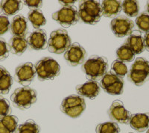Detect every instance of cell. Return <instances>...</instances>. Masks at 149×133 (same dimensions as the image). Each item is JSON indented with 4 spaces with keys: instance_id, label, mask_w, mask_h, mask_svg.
<instances>
[{
    "instance_id": "obj_1",
    "label": "cell",
    "mask_w": 149,
    "mask_h": 133,
    "mask_svg": "<svg viewBox=\"0 0 149 133\" xmlns=\"http://www.w3.org/2000/svg\"><path fill=\"white\" fill-rule=\"evenodd\" d=\"M108 68L107 60L98 55L90 57L82 66L86 77L92 81L98 80L107 74Z\"/></svg>"
},
{
    "instance_id": "obj_2",
    "label": "cell",
    "mask_w": 149,
    "mask_h": 133,
    "mask_svg": "<svg viewBox=\"0 0 149 133\" xmlns=\"http://www.w3.org/2000/svg\"><path fill=\"white\" fill-rule=\"evenodd\" d=\"M78 12L81 20L90 25L99 22L102 16V6L97 1H84L80 3Z\"/></svg>"
},
{
    "instance_id": "obj_3",
    "label": "cell",
    "mask_w": 149,
    "mask_h": 133,
    "mask_svg": "<svg viewBox=\"0 0 149 133\" xmlns=\"http://www.w3.org/2000/svg\"><path fill=\"white\" fill-rule=\"evenodd\" d=\"M34 67L38 79L40 81L53 79L59 75L61 71L59 64L54 59L49 57L40 60Z\"/></svg>"
},
{
    "instance_id": "obj_4",
    "label": "cell",
    "mask_w": 149,
    "mask_h": 133,
    "mask_svg": "<svg viewBox=\"0 0 149 133\" xmlns=\"http://www.w3.org/2000/svg\"><path fill=\"white\" fill-rule=\"evenodd\" d=\"M13 104L20 109H28L37 101L36 90L28 86L19 88L10 97Z\"/></svg>"
},
{
    "instance_id": "obj_5",
    "label": "cell",
    "mask_w": 149,
    "mask_h": 133,
    "mask_svg": "<svg viewBox=\"0 0 149 133\" xmlns=\"http://www.w3.org/2000/svg\"><path fill=\"white\" fill-rule=\"evenodd\" d=\"M47 44L48 50L50 52L61 54L71 46L72 41L66 30L58 29L51 33Z\"/></svg>"
},
{
    "instance_id": "obj_6",
    "label": "cell",
    "mask_w": 149,
    "mask_h": 133,
    "mask_svg": "<svg viewBox=\"0 0 149 133\" xmlns=\"http://www.w3.org/2000/svg\"><path fill=\"white\" fill-rule=\"evenodd\" d=\"M86 108L85 100L78 95H70L62 101L61 110L70 118H78Z\"/></svg>"
},
{
    "instance_id": "obj_7",
    "label": "cell",
    "mask_w": 149,
    "mask_h": 133,
    "mask_svg": "<svg viewBox=\"0 0 149 133\" xmlns=\"http://www.w3.org/2000/svg\"><path fill=\"white\" fill-rule=\"evenodd\" d=\"M54 20L65 28L75 25L79 20V15L76 8L74 6H64L58 11L54 12L52 15Z\"/></svg>"
},
{
    "instance_id": "obj_8",
    "label": "cell",
    "mask_w": 149,
    "mask_h": 133,
    "mask_svg": "<svg viewBox=\"0 0 149 133\" xmlns=\"http://www.w3.org/2000/svg\"><path fill=\"white\" fill-rule=\"evenodd\" d=\"M100 86L109 94L119 95L123 93L124 81L113 72H109L102 77Z\"/></svg>"
},
{
    "instance_id": "obj_9",
    "label": "cell",
    "mask_w": 149,
    "mask_h": 133,
    "mask_svg": "<svg viewBox=\"0 0 149 133\" xmlns=\"http://www.w3.org/2000/svg\"><path fill=\"white\" fill-rule=\"evenodd\" d=\"M112 32L118 38L130 35L134 27V22L125 16L114 18L110 22Z\"/></svg>"
},
{
    "instance_id": "obj_10",
    "label": "cell",
    "mask_w": 149,
    "mask_h": 133,
    "mask_svg": "<svg viewBox=\"0 0 149 133\" xmlns=\"http://www.w3.org/2000/svg\"><path fill=\"white\" fill-rule=\"evenodd\" d=\"M109 118L111 120L116 123L127 124L130 120V111L126 109L122 101H114L110 106L108 110Z\"/></svg>"
},
{
    "instance_id": "obj_11",
    "label": "cell",
    "mask_w": 149,
    "mask_h": 133,
    "mask_svg": "<svg viewBox=\"0 0 149 133\" xmlns=\"http://www.w3.org/2000/svg\"><path fill=\"white\" fill-rule=\"evenodd\" d=\"M36 75L35 67L31 62H26L16 68L15 80L24 86H28L32 82Z\"/></svg>"
},
{
    "instance_id": "obj_12",
    "label": "cell",
    "mask_w": 149,
    "mask_h": 133,
    "mask_svg": "<svg viewBox=\"0 0 149 133\" xmlns=\"http://www.w3.org/2000/svg\"><path fill=\"white\" fill-rule=\"evenodd\" d=\"M86 56V50L78 43L71 44L67 50L65 52L64 58L69 64L72 66H78L84 62Z\"/></svg>"
},
{
    "instance_id": "obj_13",
    "label": "cell",
    "mask_w": 149,
    "mask_h": 133,
    "mask_svg": "<svg viewBox=\"0 0 149 133\" xmlns=\"http://www.w3.org/2000/svg\"><path fill=\"white\" fill-rule=\"evenodd\" d=\"M27 43L32 50H45L47 46V35L45 30L37 29L31 33L28 38Z\"/></svg>"
},
{
    "instance_id": "obj_14",
    "label": "cell",
    "mask_w": 149,
    "mask_h": 133,
    "mask_svg": "<svg viewBox=\"0 0 149 133\" xmlns=\"http://www.w3.org/2000/svg\"><path fill=\"white\" fill-rule=\"evenodd\" d=\"M76 91L81 97L93 99L100 93V86L96 81L90 80L77 86Z\"/></svg>"
},
{
    "instance_id": "obj_15",
    "label": "cell",
    "mask_w": 149,
    "mask_h": 133,
    "mask_svg": "<svg viewBox=\"0 0 149 133\" xmlns=\"http://www.w3.org/2000/svg\"><path fill=\"white\" fill-rule=\"evenodd\" d=\"M125 44L132 50L135 55L140 54L145 50L144 40L142 38V33L137 30L131 32L126 41Z\"/></svg>"
},
{
    "instance_id": "obj_16",
    "label": "cell",
    "mask_w": 149,
    "mask_h": 133,
    "mask_svg": "<svg viewBox=\"0 0 149 133\" xmlns=\"http://www.w3.org/2000/svg\"><path fill=\"white\" fill-rule=\"evenodd\" d=\"M129 124L131 128L138 132H144L149 128V113L131 114Z\"/></svg>"
},
{
    "instance_id": "obj_17",
    "label": "cell",
    "mask_w": 149,
    "mask_h": 133,
    "mask_svg": "<svg viewBox=\"0 0 149 133\" xmlns=\"http://www.w3.org/2000/svg\"><path fill=\"white\" fill-rule=\"evenodd\" d=\"M10 30L14 36L25 38L28 32V22L26 17L22 15L14 17L10 24Z\"/></svg>"
},
{
    "instance_id": "obj_18",
    "label": "cell",
    "mask_w": 149,
    "mask_h": 133,
    "mask_svg": "<svg viewBox=\"0 0 149 133\" xmlns=\"http://www.w3.org/2000/svg\"><path fill=\"white\" fill-rule=\"evenodd\" d=\"M102 10V16L106 17H113L121 12L122 2L115 0H105L101 5Z\"/></svg>"
},
{
    "instance_id": "obj_19",
    "label": "cell",
    "mask_w": 149,
    "mask_h": 133,
    "mask_svg": "<svg viewBox=\"0 0 149 133\" xmlns=\"http://www.w3.org/2000/svg\"><path fill=\"white\" fill-rule=\"evenodd\" d=\"M18 118L8 115L0 119V133H15L18 128Z\"/></svg>"
},
{
    "instance_id": "obj_20",
    "label": "cell",
    "mask_w": 149,
    "mask_h": 133,
    "mask_svg": "<svg viewBox=\"0 0 149 133\" xmlns=\"http://www.w3.org/2000/svg\"><path fill=\"white\" fill-rule=\"evenodd\" d=\"M27 40L22 37L14 36L9 42L10 51L15 55H22V53L27 50Z\"/></svg>"
},
{
    "instance_id": "obj_21",
    "label": "cell",
    "mask_w": 149,
    "mask_h": 133,
    "mask_svg": "<svg viewBox=\"0 0 149 133\" xmlns=\"http://www.w3.org/2000/svg\"><path fill=\"white\" fill-rule=\"evenodd\" d=\"M2 10L8 16L14 15L22 8V2L18 0H7L1 2Z\"/></svg>"
},
{
    "instance_id": "obj_22",
    "label": "cell",
    "mask_w": 149,
    "mask_h": 133,
    "mask_svg": "<svg viewBox=\"0 0 149 133\" xmlns=\"http://www.w3.org/2000/svg\"><path fill=\"white\" fill-rule=\"evenodd\" d=\"M128 79L136 86H142L149 80V74L141 70H130L127 75Z\"/></svg>"
},
{
    "instance_id": "obj_23",
    "label": "cell",
    "mask_w": 149,
    "mask_h": 133,
    "mask_svg": "<svg viewBox=\"0 0 149 133\" xmlns=\"http://www.w3.org/2000/svg\"><path fill=\"white\" fill-rule=\"evenodd\" d=\"M28 17L34 28L37 29H40V27L41 26H45L46 23V18L42 14V12L40 9L30 10L28 14Z\"/></svg>"
},
{
    "instance_id": "obj_24",
    "label": "cell",
    "mask_w": 149,
    "mask_h": 133,
    "mask_svg": "<svg viewBox=\"0 0 149 133\" xmlns=\"http://www.w3.org/2000/svg\"><path fill=\"white\" fill-rule=\"evenodd\" d=\"M122 9L128 17H135L139 14V5L137 1L126 0L122 3Z\"/></svg>"
},
{
    "instance_id": "obj_25",
    "label": "cell",
    "mask_w": 149,
    "mask_h": 133,
    "mask_svg": "<svg viewBox=\"0 0 149 133\" xmlns=\"http://www.w3.org/2000/svg\"><path fill=\"white\" fill-rule=\"evenodd\" d=\"M116 55L118 57V60L124 63L132 62L135 56V54L132 51V50L125 43L117 50Z\"/></svg>"
},
{
    "instance_id": "obj_26",
    "label": "cell",
    "mask_w": 149,
    "mask_h": 133,
    "mask_svg": "<svg viewBox=\"0 0 149 133\" xmlns=\"http://www.w3.org/2000/svg\"><path fill=\"white\" fill-rule=\"evenodd\" d=\"M16 133H40V126L31 120L19 125Z\"/></svg>"
},
{
    "instance_id": "obj_27",
    "label": "cell",
    "mask_w": 149,
    "mask_h": 133,
    "mask_svg": "<svg viewBox=\"0 0 149 133\" xmlns=\"http://www.w3.org/2000/svg\"><path fill=\"white\" fill-rule=\"evenodd\" d=\"M96 133H119L120 128L119 125L114 122H107L100 123L96 126Z\"/></svg>"
},
{
    "instance_id": "obj_28",
    "label": "cell",
    "mask_w": 149,
    "mask_h": 133,
    "mask_svg": "<svg viewBox=\"0 0 149 133\" xmlns=\"http://www.w3.org/2000/svg\"><path fill=\"white\" fill-rule=\"evenodd\" d=\"M13 78L8 71L0 78V94H8L11 88Z\"/></svg>"
},
{
    "instance_id": "obj_29",
    "label": "cell",
    "mask_w": 149,
    "mask_h": 133,
    "mask_svg": "<svg viewBox=\"0 0 149 133\" xmlns=\"http://www.w3.org/2000/svg\"><path fill=\"white\" fill-rule=\"evenodd\" d=\"M112 72L114 74L117 75L119 77H123L127 74L128 70H127V66L124 62H121L119 60H115L111 66Z\"/></svg>"
},
{
    "instance_id": "obj_30",
    "label": "cell",
    "mask_w": 149,
    "mask_h": 133,
    "mask_svg": "<svg viewBox=\"0 0 149 133\" xmlns=\"http://www.w3.org/2000/svg\"><path fill=\"white\" fill-rule=\"evenodd\" d=\"M136 24L141 32H149V14L146 12L139 14L136 19Z\"/></svg>"
},
{
    "instance_id": "obj_31",
    "label": "cell",
    "mask_w": 149,
    "mask_h": 133,
    "mask_svg": "<svg viewBox=\"0 0 149 133\" xmlns=\"http://www.w3.org/2000/svg\"><path fill=\"white\" fill-rule=\"evenodd\" d=\"M130 70H141L149 74V62L143 58H137L131 66Z\"/></svg>"
},
{
    "instance_id": "obj_32",
    "label": "cell",
    "mask_w": 149,
    "mask_h": 133,
    "mask_svg": "<svg viewBox=\"0 0 149 133\" xmlns=\"http://www.w3.org/2000/svg\"><path fill=\"white\" fill-rule=\"evenodd\" d=\"M11 112L10 103L6 99L0 96V119L8 116Z\"/></svg>"
},
{
    "instance_id": "obj_33",
    "label": "cell",
    "mask_w": 149,
    "mask_h": 133,
    "mask_svg": "<svg viewBox=\"0 0 149 133\" xmlns=\"http://www.w3.org/2000/svg\"><path fill=\"white\" fill-rule=\"evenodd\" d=\"M10 48L7 42L2 38H0V61L7 58L9 55Z\"/></svg>"
},
{
    "instance_id": "obj_34",
    "label": "cell",
    "mask_w": 149,
    "mask_h": 133,
    "mask_svg": "<svg viewBox=\"0 0 149 133\" xmlns=\"http://www.w3.org/2000/svg\"><path fill=\"white\" fill-rule=\"evenodd\" d=\"M10 27V21L6 16H0V35L7 32Z\"/></svg>"
},
{
    "instance_id": "obj_35",
    "label": "cell",
    "mask_w": 149,
    "mask_h": 133,
    "mask_svg": "<svg viewBox=\"0 0 149 133\" xmlns=\"http://www.w3.org/2000/svg\"><path fill=\"white\" fill-rule=\"evenodd\" d=\"M24 2L29 8L32 10L40 8L42 5V1H40V0H26Z\"/></svg>"
},
{
    "instance_id": "obj_36",
    "label": "cell",
    "mask_w": 149,
    "mask_h": 133,
    "mask_svg": "<svg viewBox=\"0 0 149 133\" xmlns=\"http://www.w3.org/2000/svg\"><path fill=\"white\" fill-rule=\"evenodd\" d=\"M143 40H144L145 50H146L147 51H149V32L146 33Z\"/></svg>"
},
{
    "instance_id": "obj_37",
    "label": "cell",
    "mask_w": 149,
    "mask_h": 133,
    "mask_svg": "<svg viewBox=\"0 0 149 133\" xmlns=\"http://www.w3.org/2000/svg\"><path fill=\"white\" fill-rule=\"evenodd\" d=\"M74 2H75L74 0H70H70H67V1H60V3H61V5H65V6H70V5H72Z\"/></svg>"
},
{
    "instance_id": "obj_38",
    "label": "cell",
    "mask_w": 149,
    "mask_h": 133,
    "mask_svg": "<svg viewBox=\"0 0 149 133\" xmlns=\"http://www.w3.org/2000/svg\"><path fill=\"white\" fill-rule=\"evenodd\" d=\"M8 72V70L4 67V66H0V78H2V76L4 75L5 74H6Z\"/></svg>"
},
{
    "instance_id": "obj_39",
    "label": "cell",
    "mask_w": 149,
    "mask_h": 133,
    "mask_svg": "<svg viewBox=\"0 0 149 133\" xmlns=\"http://www.w3.org/2000/svg\"><path fill=\"white\" fill-rule=\"evenodd\" d=\"M146 10H147V12H148V14H149V2H148L147 5H146Z\"/></svg>"
},
{
    "instance_id": "obj_40",
    "label": "cell",
    "mask_w": 149,
    "mask_h": 133,
    "mask_svg": "<svg viewBox=\"0 0 149 133\" xmlns=\"http://www.w3.org/2000/svg\"><path fill=\"white\" fill-rule=\"evenodd\" d=\"M2 11V6H1V2H0V13Z\"/></svg>"
},
{
    "instance_id": "obj_41",
    "label": "cell",
    "mask_w": 149,
    "mask_h": 133,
    "mask_svg": "<svg viewBox=\"0 0 149 133\" xmlns=\"http://www.w3.org/2000/svg\"><path fill=\"white\" fill-rule=\"evenodd\" d=\"M146 133H149V128H148V131H147V132Z\"/></svg>"
},
{
    "instance_id": "obj_42",
    "label": "cell",
    "mask_w": 149,
    "mask_h": 133,
    "mask_svg": "<svg viewBox=\"0 0 149 133\" xmlns=\"http://www.w3.org/2000/svg\"><path fill=\"white\" fill-rule=\"evenodd\" d=\"M129 133H133V132H129Z\"/></svg>"
}]
</instances>
